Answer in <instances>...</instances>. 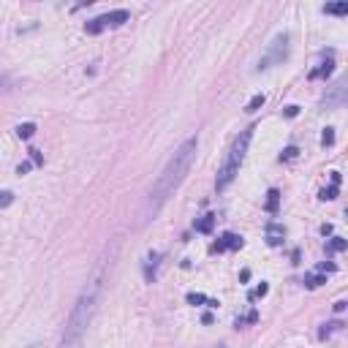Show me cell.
Listing matches in <instances>:
<instances>
[{
    "mask_svg": "<svg viewBox=\"0 0 348 348\" xmlns=\"http://www.w3.org/2000/svg\"><path fill=\"white\" fill-rule=\"evenodd\" d=\"M196 153H199V139H196V136L185 139V142L179 144L177 150H174V155L169 158V164L164 166V172L158 174V179H155L153 190H150V196H147L144 220H150V218H153L155 212H158L161 207H164L166 201L174 196V190L179 188V182H182L185 174L190 172V166H193Z\"/></svg>",
    "mask_w": 348,
    "mask_h": 348,
    "instance_id": "1",
    "label": "cell"
},
{
    "mask_svg": "<svg viewBox=\"0 0 348 348\" xmlns=\"http://www.w3.org/2000/svg\"><path fill=\"white\" fill-rule=\"evenodd\" d=\"M98 291H101V269L90 277V283H87L85 291L79 294L74 310L68 313L66 329H63V338H60V346H57V348H79V343H82V338L87 332V324H90L92 313H95Z\"/></svg>",
    "mask_w": 348,
    "mask_h": 348,
    "instance_id": "2",
    "label": "cell"
},
{
    "mask_svg": "<svg viewBox=\"0 0 348 348\" xmlns=\"http://www.w3.org/2000/svg\"><path fill=\"white\" fill-rule=\"evenodd\" d=\"M253 131H256V125H251V128H245L240 133V136L234 139V144H231V150H229V155H226V161H223V166H220V172H218V179H215V188L218 190H223V188H229L231 185V179L240 174L242 169V164H245V155H248V147H251V139H253Z\"/></svg>",
    "mask_w": 348,
    "mask_h": 348,
    "instance_id": "3",
    "label": "cell"
},
{
    "mask_svg": "<svg viewBox=\"0 0 348 348\" xmlns=\"http://www.w3.org/2000/svg\"><path fill=\"white\" fill-rule=\"evenodd\" d=\"M131 19V14L125 8H117V11H106V14H101V16H95V19H90L85 25V30L90 33V36H98L101 30H106V27H120V25H125V22Z\"/></svg>",
    "mask_w": 348,
    "mask_h": 348,
    "instance_id": "4",
    "label": "cell"
},
{
    "mask_svg": "<svg viewBox=\"0 0 348 348\" xmlns=\"http://www.w3.org/2000/svg\"><path fill=\"white\" fill-rule=\"evenodd\" d=\"M288 41H291V36L288 33H280V36L275 38V41L269 44V49H266V55L259 60V71H266V68H272L275 63H283L288 57Z\"/></svg>",
    "mask_w": 348,
    "mask_h": 348,
    "instance_id": "5",
    "label": "cell"
},
{
    "mask_svg": "<svg viewBox=\"0 0 348 348\" xmlns=\"http://www.w3.org/2000/svg\"><path fill=\"white\" fill-rule=\"evenodd\" d=\"M242 248V237L240 234H223L220 237V240L215 242V245H212V253H223V251H240Z\"/></svg>",
    "mask_w": 348,
    "mask_h": 348,
    "instance_id": "6",
    "label": "cell"
},
{
    "mask_svg": "<svg viewBox=\"0 0 348 348\" xmlns=\"http://www.w3.org/2000/svg\"><path fill=\"white\" fill-rule=\"evenodd\" d=\"M343 98H346V82L340 79V82L335 85L332 90H329V95L324 98V106H327V109H335V106H340V103H343Z\"/></svg>",
    "mask_w": 348,
    "mask_h": 348,
    "instance_id": "7",
    "label": "cell"
},
{
    "mask_svg": "<svg viewBox=\"0 0 348 348\" xmlns=\"http://www.w3.org/2000/svg\"><path fill=\"white\" fill-rule=\"evenodd\" d=\"M158 264H161V253H147V259H144V280L153 283L155 277H158Z\"/></svg>",
    "mask_w": 348,
    "mask_h": 348,
    "instance_id": "8",
    "label": "cell"
},
{
    "mask_svg": "<svg viewBox=\"0 0 348 348\" xmlns=\"http://www.w3.org/2000/svg\"><path fill=\"white\" fill-rule=\"evenodd\" d=\"M283 237H286V229H283L280 223H269V226H266V242H269L272 248L283 245Z\"/></svg>",
    "mask_w": 348,
    "mask_h": 348,
    "instance_id": "9",
    "label": "cell"
},
{
    "mask_svg": "<svg viewBox=\"0 0 348 348\" xmlns=\"http://www.w3.org/2000/svg\"><path fill=\"white\" fill-rule=\"evenodd\" d=\"M332 68H335V57H332V52L327 55V60L321 63V66L316 68V71H310V79H318V77H329L332 74Z\"/></svg>",
    "mask_w": 348,
    "mask_h": 348,
    "instance_id": "10",
    "label": "cell"
},
{
    "mask_svg": "<svg viewBox=\"0 0 348 348\" xmlns=\"http://www.w3.org/2000/svg\"><path fill=\"white\" fill-rule=\"evenodd\" d=\"M193 226H196V231H199V234H210L212 226H215V215H201Z\"/></svg>",
    "mask_w": 348,
    "mask_h": 348,
    "instance_id": "11",
    "label": "cell"
},
{
    "mask_svg": "<svg viewBox=\"0 0 348 348\" xmlns=\"http://www.w3.org/2000/svg\"><path fill=\"white\" fill-rule=\"evenodd\" d=\"M346 248H348V242L343 240V237H332V240L327 242V253H329V256H335V253H343Z\"/></svg>",
    "mask_w": 348,
    "mask_h": 348,
    "instance_id": "12",
    "label": "cell"
},
{
    "mask_svg": "<svg viewBox=\"0 0 348 348\" xmlns=\"http://www.w3.org/2000/svg\"><path fill=\"white\" fill-rule=\"evenodd\" d=\"M321 283H327V275H324V272H310V275H305V286L307 288H318Z\"/></svg>",
    "mask_w": 348,
    "mask_h": 348,
    "instance_id": "13",
    "label": "cell"
},
{
    "mask_svg": "<svg viewBox=\"0 0 348 348\" xmlns=\"http://www.w3.org/2000/svg\"><path fill=\"white\" fill-rule=\"evenodd\" d=\"M277 204H280V193H277V190L275 188H272L269 190V193H266V212H272V215H275V212H277Z\"/></svg>",
    "mask_w": 348,
    "mask_h": 348,
    "instance_id": "14",
    "label": "cell"
},
{
    "mask_svg": "<svg viewBox=\"0 0 348 348\" xmlns=\"http://www.w3.org/2000/svg\"><path fill=\"white\" fill-rule=\"evenodd\" d=\"M340 329H343V324H340V321H329V324H324V329L318 332V338H321V340H327L332 332H340Z\"/></svg>",
    "mask_w": 348,
    "mask_h": 348,
    "instance_id": "15",
    "label": "cell"
},
{
    "mask_svg": "<svg viewBox=\"0 0 348 348\" xmlns=\"http://www.w3.org/2000/svg\"><path fill=\"white\" fill-rule=\"evenodd\" d=\"M338 190H340V182H332L329 188L321 190V196H318V199H321V201H332V199H338Z\"/></svg>",
    "mask_w": 348,
    "mask_h": 348,
    "instance_id": "16",
    "label": "cell"
},
{
    "mask_svg": "<svg viewBox=\"0 0 348 348\" xmlns=\"http://www.w3.org/2000/svg\"><path fill=\"white\" fill-rule=\"evenodd\" d=\"M33 133H36V125H33V123H22V125H16V136H19V139H30Z\"/></svg>",
    "mask_w": 348,
    "mask_h": 348,
    "instance_id": "17",
    "label": "cell"
},
{
    "mask_svg": "<svg viewBox=\"0 0 348 348\" xmlns=\"http://www.w3.org/2000/svg\"><path fill=\"white\" fill-rule=\"evenodd\" d=\"M264 101H266V98H264V92H259V95H253L251 101H248L245 112H256V109H261V106H264Z\"/></svg>",
    "mask_w": 348,
    "mask_h": 348,
    "instance_id": "18",
    "label": "cell"
},
{
    "mask_svg": "<svg viewBox=\"0 0 348 348\" xmlns=\"http://www.w3.org/2000/svg\"><path fill=\"white\" fill-rule=\"evenodd\" d=\"M324 11L327 14H348V3H329L324 5Z\"/></svg>",
    "mask_w": 348,
    "mask_h": 348,
    "instance_id": "19",
    "label": "cell"
},
{
    "mask_svg": "<svg viewBox=\"0 0 348 348\" xmlns=\"http://www.w3.org/2000/svg\"><path fill=\"white\" fill-rule=\"evenodd\" d=\"M266 291H269V286H266V283H261V286H256V288H253V291H251V294H248V299H251V302H253V299L264 297Z\"/></svg>",
    "mask_w": 348,
    "mask_h": 348,
    "instance_id": "20",
    "label": "cell"
},
{
    "mask_svg": "<svg viewBox=\"0 0 348 348\" xmlns=\"http://www.w3.org/2000/svg\"><path fill=\"white\" fill-rule=\"evenodd\" d=\"M321 144H324V147H332V144H335V128H327L321 133Z\"/></svg>",
    "mask_w": 348,
    "mask_h": 348,
    "instance_id": "21",
    "label": "cell"
},
{
    "mask_svg": "<svg viewBox=\"0 0 348 348\" xmlns=\"http://www.w3.org/2000/svg\"><path fill=\"white\" fill-rule=\"evenodd\" d=\"M11 201H14V193H11V190H0V210H3V207H8Z\"/></svg>",
    "mask_w": 348,
    "mask_h": 348,
    "instance_id": "22",
    "label": "cell"
},
{
    "mask_svg": "<svg viewBox=\"0 0 348 348\" xmlns=\"http://www.w3.org/2000/svg\"><path fill=\"white\" fill-rule=\"evenodd\" d=\"M297 155H299L297 147H286V150H283V155H280V161H294Z\"/></svg>",
    "mask_w": 348,
    "mask_h": 348,
    "instance_id": "23",
    "label": "cell"
},
{
    "mask_svg": "<svg viewBox=\"0 0 348 348\" xmlns=\"http://www.w3.org/2000/svg\"><path fill=\"white\" fill-rule=\"evenodd\" d=\"M188 302L190 305H201V302H207V297L204 294H188Z\"/></svg>",
    "mask_w": 348,
    "mask_h": 348,
    "instance_id": "24",
    "label": "cell"
},
{
    "mask_svg": "<svg viewBox=\"0 0 348 348\" xmlns=\"http://www.w3.org/2000/svg\"><path fill=\"white\" fill-rule=\"evenodd\" d=\"M30 158H33V164H38V166L44 164V158H41V153H38V150H30Z\"/></svg>",
    "mask_w": 348,
    "mask_h": 348,
    "instance_id": "25",
    "label": "cell"
},
{
    "mask_svg": "<svg viewBox=\"0 0 348 348\" xmlns=\"http://www.w3.org/2000/svg\"><path fill=\"white\" fill-rule=\"evenodd\" d=\"M299 114V106H286V117H297Z\"/></svg>",
    "mask_w": 348,
    "mask_h": 348,
    "instance_id": "26",
    "label": "cell"
},
{
    "mask_svg": "<svg viewBox=\"0 0 348 348\" xmlns=\"http://www.w3.org/2000/svg\"><path fill=\"white\" fill-rule=\"evenodd\" d=\"M16 172H19V174H27V172H30V164H19V169H16Z\"/></svg>",
    "mask_w": 348,
    "mask_h": 348,
    "instance_id": "27",
    "label": "cell"
},
{
    "mask_svg": "<svg viewBox=\"0 0 348 348\" xmlns=\"http://www.w3.org/2000/svg\"><path fill=\"white\" fill-rule=\"evenodd\" d=\"M346 310V302H335V313H343Z\"/></svg>",
    "mask_w": 348,
    "mask_h": 348,
    "instance_id": "28",
    "label": "cell"
}]
</instances>
